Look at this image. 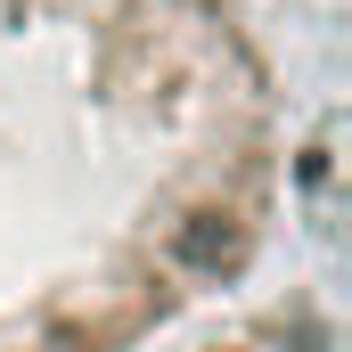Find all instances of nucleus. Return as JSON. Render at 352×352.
Returning <instances> with one entry per match:
<instances>
[{
  "label": "nucleus",
  "mask_w": 352,
  "mask_h": 352,
  "mask_svg": "<svg viewBox=\"0 0 352 352\" xmlns=\"http://www.w3.org/2000/svg\"><path fill=\"white\" fill-rule=\"evenodd\" d=\"M188 352H344V311L320 278H287L230 320H213Z\"/></svg>",
  "instance_id": "obj_2"
},
{
  "label": "nucleus",
  "mask_w": 352,
  "mask_h": 352,
  "mask_svg": "<svg viewBox=\"0 0 352 352\" xmlns=\"http://www.w3.org/2000/svg\"><path fill=\"white\" fill-rule=\"evenodd\" d=\"M295 98L254 0H0V352H148L254 278Z\"/></svg>",
  "instance_id": "obj_1"
}]
</instances>
